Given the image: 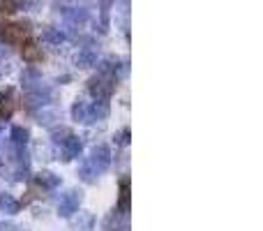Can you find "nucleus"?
I'll list each match as a JSON object with an SVG mask.
<instances>
[{
    "instance_id": "1",
    "label": "nucleus",
    "mask_w": 263,
    "mask_h": 231,
    "mask_svg": "<svg viewBox=\"0 0 263 231\" xmlns=\"http://www.w3.org/2000/svg\"><path fill=\"white\" fill-rule=\"evenodd\" d=\"M79 204H81V192L79 190H69L60 197V204H58V213L63 218H72L74 213H79Z\"/></svg>"
},
{
    "instance_id": "2",
    "label": "nucleus",
    "mask_w": 263,
    "mask_h": 231,
    "mask_svg": "<svg viewBox=\"0 0 263 231\" xmlns=\"http://www.w3.org/2000/svg\"><path fill=\"white\" fill-rule=\"evenodd\" d=\"M0 37L7 44H23V40L28 37V26H23V23H7L0 30Z\"/></svg>"
},
{
    "instance_id": "3",
    "label": "nucleus",
    "mask_w": 263,
    "mask_h": 231,
    "mask_svg": "<svg viewBox=\"0 0 263 231\" xmlns=\"http://www.w3.org/2000/svg\"><path fill=\"white\" fill-rule=\"evenodd\" d=\"M63 162H67V159H72V157H79V155H81V141H79V136H74V134H67L65 136V141L63 144Z\"/></svg>"
},
{
    "instance_id": "4",
    "label": "nucleus",
    "mask_w": 263,
    "mask_h": 231,
    "mask_svg": "<svg viewBox=\"0 0 263 231\" xmlns=\"http://www.w3.org/2000/svg\"><path fill=\"white\" fill-rule=\"evenodd\" d=\"M90 162L95 164L100 173L106 171V169H109V164H111V150H109V146H97V148L92 150Z\"/></svg>"
},
{
    "instance_id": "5",
    "label": "nucleus",
    "mask_w": 263,
    "mask_h": 231,
    "mask_svg": "<svg viewBox=\"0 0 263 231\" xmlns=\"http://www.w3.org/2000/svg\"><path fill=\"white\" fill-rule=\"evenodd\" d=\"M21 56H23V60L26 63H40L42 60V49L35 44V42H23V46H21Z\"/></svg>"
},
{
    "instance_id": "6",
    "label": "nucleus",
    "mask_w": 263,
    "mask_h": 231,
    "mask_svg": "<svg viewBox=\"0 0 263 231\" xmlns=\"http://www.w3.org/2000/svg\"><path fill=\"white\" fill-rule=\"evenodd\" d=\"M35 183L42 190H53V187L60 185V176H55V173H51V171H40L35 176Z\"/></svg>"
},
{
    "instance_id": "7",
    "label": "nucleus",
    "mask_w": 263,
    "mask_h": 231,
    "mask_svg": "<svg viewBox=\"0 0 263 231\" xmlns=\"http://www.w3.org/2000/svg\"><path fill=\"white\" fill-rule=\"evenodd\" d=\"M0 208H3V213H7V215H16L18 208H21V204H18L12 194L5 192V194H0Z\"/></svg>"
},
{
    "instance_id": "8",
    "label": "nucleus",
    "mask_w": 263,
    "mask_h": 231,
    "mask_svg": "<svg viewBox=\"0 0 263 231\" xmlns=\"http://www.w3.org/2000/svg\"><path fill=\"white\" fill-rule=\"evenodd\" d=\"M12 111H14V100L9 93H5V95H0V120H7L12 116Z\"/></svg>"
},
{
    "instance_id": "9",
    "label": "nucleus",
    "mask_w": 263,
    "mask_h": 231,
    "mask_svg": "<svg viewBox=\"0 0 263 231\" xmlns=\"http://www.w3.org/2000/svg\"><path fill=\"white\" fill-rule=\"evenodd\" d=\"M97 173H100V171H97V167L90 162V159H86V162H81V169H79V176H81L86 183H92V181H95V176H97Z\"/></svg>"
},
{
    "instance_id": "10",
    "label": "nucleus",
    "mask_w": 263,
    "mask_h": 231,
    "mask_svg": "<svg viewBox=\"0 0 263 231\" xmlns=\"http://www.w3.org/2000/svg\"><path fill=\"white\" fill-rule=\"evenodd\" d=\"M9 139L14 141L16 146H21V144H28V139H30V132L26 130V127H21V125H16V127H12V132H9Z\"/></svg>"
},
{
    "instance_id": "11",
    "label": "nucleus",
    "mask_w": 263,
    "mask_h": 231,
    "mask_svg": "<svg viewBox=\"0 0 263 231\" xmlns=\"http://www.w3.org/2000/svg\"><path fill=\"white\" fill-rule=\"evenodd\" d=\"M72 120L88 122V104L86 102H77V104L72 106Z\"/></svg>"
},
{
    "instance_id": "12",
    "label": "nucleus",
    "mask_w": 263,
    "mask_h": 231,
    "mask_svg": "<svg viewBox=\"0 0 263 231\" xmlns=\"http://www.w3.org/2000/svg\"><path fill=\"white\" fill-rule=\"evenodd\" d=\"M118 206H120L123 213H127L129 210V181L120 183V201H118Z\"/></svg>"
},
{
    "instance_id": "13",
    "label": "nucleus",
    "mask_w": 263,
    "mask_h": 231,
    "mask_svg": "<svg viewBox=\"0 0 263 231\" xmlns=\"http://www.w3.org/2000/svg\"><path fill=\"white\" fill-rule=\"evenodd\" d=\"M92 224H95V220H92L90 213H79V218H77V229L79 231H90Z\"/></svg>"
},
{
    "instance_id": "14",
    "label": "nucleus",
    "mask_w": 263,
    "mask_h": 231,
    "mask_svg": "<svg viewBox=\"0 0 263 231\" xmlns=\"http://www.w3.org/2000/svg\"><path fill=\"white\" fill-rule=\"evenodd\" d=\"M37 118H40V125H46V127H53V122H55V114H51V111H40V114H37Z\"/></svg>"
},
{
    "instance_id": "15",
    "label": "nucleus",
    "mask_w": 263,
    "mask_h": 231,
    "mask_svg": "<svg viewBox=\"0 0 263 231\" xmlns=\"http://www.w3.org/2000/svg\"><path fill=\"white\" fill-rule=\"evenodd\" d=\"M16 12V0H0V14Z\"/></svg>"
},
{
    "instance_id": "16",
    "label": "nucleus",
    "mask_w": 263,
    "mask_h": 231,
    "mask_svg": "<svg viewBox=\"0 0 263 231\" xmlns=\"http://www.w3.org/2000/svg\"><path fill=\"white\" fill-rule=\"evenodd\" d=\"M67 134H69L67 130H58V127H53V141H60V144H63Z\"/></svg>"
},
{
    "instance_id": "17",
    "label": "nucleus",
    "mask_w": 263,
    "mask_h": 231,
    "mask_svg": "<svg viewBox=\"0 0 263 231\" xmlns=\"http://www.w3.org/2000/svg\"><path fill=\"white\" fill-rule=\"evenodd\" d=\"M118 144H123V146H127V144H129V130H123V132H120Z\"/></svg>"
},
{
    "instance_id": "18",
    "label": "nucleus",
    "mask_w": 263,
    "mask_h": 231,
    "mask_svg": "<svg viewBox=\"0 0 263 231\" xmlns=\"http://www.w3.org/2000/svg\"><path fill=\"white\" fill-rule=\"evenodd\" d=\"M14 227H12V224H0V231H12Z\"/></svg>"
}]
</instances>
